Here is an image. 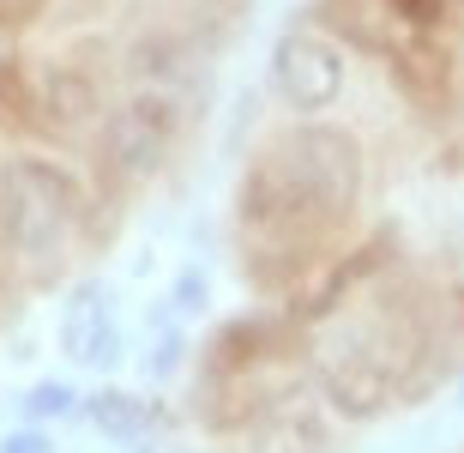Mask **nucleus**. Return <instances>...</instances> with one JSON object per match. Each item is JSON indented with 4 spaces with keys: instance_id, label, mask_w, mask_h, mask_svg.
Masks as SVG:
<instances>
[{
    "instance_id": "nucleus-1",
    "label": "nucleus",
    "mask_w": 464,
    "mask_h": 453,
    "mask_svg": "<svg viewBox=\"0 0 464 453\" xmlns=\"http://www.w3.org/2000/svg\"><path fill=\"white\" fill-rule=\"evenodd\" d=\"M266 97L188 453H344L464 375V0H302Z\"/></svg>"
},
{
    "instance_id": "nucleus-2",
    "label": "nucleus",
    "mask_w": 464,
    "mask_h": 453,
    "mask_svg": "<svg viewBox=\"0 0 464 453\" xmlns=\"http://www.w3.org/2000/svg\"><path fill=\"white\" fill-rule=\"evenodd\" d=\"M247 18L254 0H0V327L175 170Z\"/></svg>"
}]
</instances>
